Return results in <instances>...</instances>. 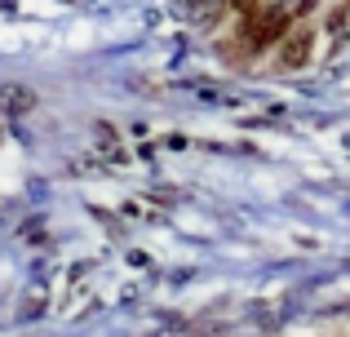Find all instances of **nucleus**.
I'll return each mask as SVG.
<instances>
[{
	"label": "nucleus",
	"instance_id": "f03ea898",
	"mask_svg": "<svg viewBox=\"0 0 350 337\" xmlns=\"http://www.w3.org/2000/svg\"><path fill=\"white\" fill-rule=\"evenodd\" d=\"M275 49H280V62H284V67H301V62H306V53H310V31H297V27H293V31L275 44Z\"/></svg>",
	"mask_w": 350,
	"mask_h": 337
},
{
	"label": "nucleus",
	"instance_id": "f257e3e1",
	"mask_svg": "<svg viewBox=\"0 0 350 337\" xmlns=\"http://www.w3.org/2000/svg\"><path fill=\"white\" fill-rule=\"evenodd\" d=\"M288 31H293V14L280 5H257L248 14H239V44L248 53H271Z\"/></svg>",
	"mask_w": 350,
	"mask_h": 337
},
{
	"label": "nucleus",
	"instance_id": "7ed1b4c3",
	"mask_svg": "<svg viewBox=\"0 0 350 337\" xmlns=\"http://www.w3.org/2000/svg\"><path fill=\"white\" fill-rule=\"evenodd\" d=\"M280 9H288L293 18H301V14H310V9H315V0H284Z\"/></svg>",
	"mask_w": 350,
	"mask_h": 337
}]
</instances>
